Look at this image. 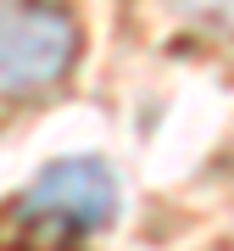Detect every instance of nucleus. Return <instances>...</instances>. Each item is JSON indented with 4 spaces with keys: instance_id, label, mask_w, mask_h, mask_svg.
Masks as SVG:
<instances>
[{
    "instance_id": "f257e3e1",
    "label": "nucleus",
    "mask_w": 234,
    "mask_h": 251,
    "mask_svg": "<svg viewBox=\"0 0 234 251\" xmlns=\"http://www.w3.org/2000/svg\"><path fill=\"white\" fill-rule=\"evenodd\" d=\"M117 201H123L117 173L100 156H62L45 162V173L11 201V229L23 246L67 251L106 229L117 218Z\"/></svg>"
},
{
    "instance_id": "f03ea898",
    "label": "nucleus",
    "mask_w": 234,
    "mask_h": 251,
    "mask_svg": "<svg viewBox=\"0 0 234 251\" xmlns=\"http://www.w3.org/2000/svg\"><path fill=\"white\" fill-rule=\"evenodd\" d=\"M78 62V17L62 0H0V95H45Z\"/></svg>"
}]
</instances>
